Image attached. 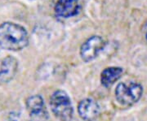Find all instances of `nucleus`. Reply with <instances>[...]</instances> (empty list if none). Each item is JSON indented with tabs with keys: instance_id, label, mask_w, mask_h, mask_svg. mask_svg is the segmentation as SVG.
I'll use <instances>...</instances> for the list:
<instances>
[{
	"instance_id": "1",
	"label": "nucleus",
	"mask_w": 147,
	"mask_h": 121,
	"mask_svg": "<svg viewBox=\"0 0 147 121\" xmlns=\"http://www.w3.org/2000/svg\"><path fill=\"white\" fill-rule=\"evenodd\" d=\"M29 44V35L23 26L12 22L0 25V47L11 51H18Z\"/></svg>"
},
{
	"instance_id": "2",
	"label": "nucleus",
	"mask_w": 147,
	"mask_h": 121,
	"mask_svg": "<svg viewBox=\"0 0 147 121\" xmlns=\"http://www.w3.org/2000/svg\"><path fill=\"white\" fill-rule=\"evenodd\" d=\"M50 106L54 116L60 121H71L74 110L69 96L62 90L56 91L50 98Z\"/></svg>"
},
{
	"instance_id": "3",
	"label": "nucleus",
	"mask_w": 147,
	"mask_h": 121,
	"mask_svg": "<svg viewBox=\"0 0 147 121\" xmlns=\"http://www.w3.org/2000/svg\"><path fill=\"white\" fill-rule=\"evenodd\" d=\"M143 94L142 86L138 83L130 82L128 84L120 83L115 90L116 100L121 105L129 106L133 105L142 98Z\"/></svg>"
},
{
	"instance_id": "4",
	"label": "nucleus",
	"mask_w": 147,
	"mask_h": 121,
	"mask_svg": "<svg viewBox=\"0 0 147 121\" xmlns=\"http://www.w3.org/2000/svg\"><path fill=\"white\" fill-rule=\"evenodd\" d=\"M106 42L103 37L92 36L84 42L80 48V55L84 62H90L96 58L105 48Z\"/></svg>"
},
{
	"instance_id": "5",
	"label": "nucleus",
	"mask_w": 147,
	"mask_h": 121,
	"mask_svg": "<svg viewBox=\"0 0 147 121\" xmlns=\"http://www.w3.org/2000/svg\"><path fill=\"white\" fill-rule=\"evenodd\" d=\"M79 10L80 0H58L54 8L56 16L65 19L76 16Z\"/></svg>"
},
{
	"instance_id": "6",
	"label": "nucleus",
	"mask_w": 147,
	"mask_h": 121,
	"mask_svg": "<svg viewBox=\"0 0 147 121\" xmlns=\"http://www.w3.org/2000/svg\"><path fill=\"white\" fill-rule=\"evenodd\" d=\"M18 70V61L12 56H7L0 64V82L7 83L14 78Z\"/></svg>"
},
{
	"instance_id": "7",
	"label": "nucleus",
	"mask_w": 147,
	"mask_h": 121,
	"mask_svg": "<svg viewBox=\"0 0 147 121\" xmlns=\"http://www.w3.org/2000/svg\"><path fill=\"white\" fill-rule=\"evenodd\" d=\"M78 111L80 117L86 121H92L100 113V107L92 99L87 98L81 101L79 104Z\"/></svg>"
},
{
	"instance_id": "8",
	"label": "nucleus",
	"mask_w": 147,
	"mask_h": 121,
	"mask_svg": "<svg viewBox=\"0 0 147 121\" xmlns=\"http://www.w3.org/2000/svg\"><path fill=\"white\" fill-rule=\"evenodd\" d=\"M123 72V69L117 67H110L105 68L100 76V81L103 86L110 87L119 79Z\"/></svg>"
},
{
	"instance_id": "9",
	"label": "nucleus",
	"mask_w": 147,
	"mask_h": 121,
	"mask_svg": "<svg viewBox=\"0 0 147 121\" xmlns=\"http://www.w3.org/2000/svg\"><path fill=\"white\" fill-rule=\"evenodd\" d=\"M26 107L30 115H34L46 111V107L42 97L39 95H34L28 98L26 100Z\"/></svg>"
},
{
	"instance_id": "10",
	"label": "nucleus",
	"mask_w": 147,
	"mask_h": 121,
	"mask_svg": "<svg viewBox=\"0 0 147 121\" xmlns=\"http://www.w3.org/2000/svg\"><path fill=\"white\" fill-rule=\"evenodd\" d=\"M31 117V120L30 121H47V110L38 114H34V115H30Z\"/></svg>"
},
{
	"instance_id": "11",
	"label": "nucleus",
	"mask_w": 147,
	"mask_h": 121,
	"mask_svg": "<svg viewBox=\"0 0 147 121\" xmlns=\"http://www.w3.org/2000/svg\"><path fill=\"white\" fill-rule=\"evenodd\" d=\"M146 40H147V33H146Z\"/></svg>"
},
{
	"instance_id": "12",
	"label": "nucleus",
	"mask_w": 147,
	"mask_h": 121,
	"mask_svg": "<svg viewBox=\"0 0 147 121\" xmlns=\"http://www.w3.org/2000/svg\"><path fill=\"white\" fill-rule=\"evenodd\" d=\"M11 121H14V120H11Z\"/></svg>"
}]
</instances>
